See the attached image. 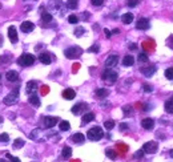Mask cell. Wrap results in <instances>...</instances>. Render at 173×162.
I'll list each match as a JSON object with an SVG mask.
<instances>
[{
  "instance_id": "1",
  "label": "cell",
  "mask_w": 173,
  "mask_h": 162,
  "mask_svg": "<svg viewBox=\"0 0 173 162\" xmlns=\"http://www.w3.org/2000/svg\"><path fill=\"white\" fill-rule=\"evenodd\" d=\"M103 136H104V131H103V129L100 126H93L86 133V137L91 141H99L103 138Z\"/></svg>"
},
{
  "instance_id": "2",
  "label": "cell",
  "mask_w": 173,
  "mask_h": 162,
  "mask_svg": "<svg viewBox=\"0 0 173 162\" xmlns=\"http://www.w3.org/2000/svg\"><path fill=\"white\" fill-rule=\"evenodd\" d=\"M35 63V56L31 53H24L18 59V64L21 66H31Z\"/></svg>"
},
{
  "instance_id": "3",
  "label": "cell",
  "mask_w": 173,
  "mask_h": 162,
  "mask_svg": "<svg viewBox=\"0 0 173 162\" xmlns=\"http://www.w3.org/2000/svg\"><path fill=\"white\" fill-rule=\"evenodd\" d=\"M81 48H79V47H72V48H68L64 50L65 53V57L67 59H76V57H79L81 55Z\"/></svg>"
},
{
  "instance_id": "4",
  "label": "cell",
  "mask_w": 173,
  "mask_h": 162,
  "mask_svg": "<svg viewBox=\"0 0 173 162\" xmlns=\"http://www.w3.org/2000/svg\"><path fill=\"white\" fill-rule=\"evenodd\" d=\"M103 80H106V81H109V83H115L116 80L119 79V76H117V73L115 72V70H112L111 68H108L105 70L104 73H103Z\"/></svg>"
},
{
  "instance_id": "5",
  "label": "cell",
  "mask_w": 173,
  "mask_h": 162,
  "mask_svg": "<svg viewBox=\"0 0 173 162\" xmlns=\"http://www.w3.org/2000/svg\"><path fill=\"white\" fill-rule=\"evenodd\" d=\"M158 149V145L157 142H155V141H149V142L144 144V146H142V150H144V153H148V154H153L156 153Z\"/></svg>"
},
{
  "instance_id": "6",
  "label": "cell",
  "mask_w": 173,
  "mask_h": 162,
  "mask_svg": "<svg viewBox=\"0 0 173 162\" xmlns=\"http://www.w3.org/2000/svg\"><path fill=\"white\" fill-rule=\"evenodd\" d=\"M18 100H19V93H18V90H16V92H11L8 96L4 97V104L9 106V105H13V104L18 102Z\"/></svg>"
},
{
  "instance_id": "7",
  "label": "cell",
  "mask_w": 173,
  "mask_h": 162,
  "mask_svg": "<svg viewBox=\"0 0 173 162\" xmlns=\"http://www.w3.org/2000/svg\"><path fill=\"white\" fill-rule=\"evenodd\" d=\"M8 37H9V40H11L13 44L18 43L19 37H18V31H16V27L11 25V27L8 28Z\"/></svg>"
},
{
  "instance_id": "8",
  "label": "cell",
  "mask_w": 173,
  "mask_h": 162,
  "mask_svg": "<svg viewBox=\"0 0 173 162\" xmlns=\"http://www.w3.org/2000/svg\"><path fill=\"white\" fill-rule=\"evenodd\" d=\"M33 28H35V24L31 21H23L21 25H20V29H21L24 33H29L33 31Z\"/></svg>"
},
{
  "instance_id": "9",
  "label": "cell",
  "mask_w": 173,
  "mask_h": 162,
  "mask_svg": "<svg viewBox=\"0 0 173 162\" xmlns=\"http://www.w3.org/2000/svg\"><path fill=\"white\" fill-rule=\"evenodd\" d=\"M117 61H119V57L116 55H111L105 60V66L106 68H112V66H115L117 64Z\"/></svg>"
},
{
  "instance_id": "10",
  "label": "cell",
  "mask_w": 173,
  "mask_h": 162,
  "mask_svg": "<svg viewBox=\"0 0 173 162\" xmlns=\"http://www.w3.org/2000/svg\"><path fill=\"white\" fill-rule=\"evenodd\" d=\"M141 70V73L144 76H146V77H151L153 73L156 72V66L155 65H149V66H144V68H141L140 69Z\"/></svg>"
},
{
  "instance_id": "11",
  "label": "cell",
  "mask_w": 173,
  "mask_h": 162,
  "mask_svg": "<svg viewBox=\"0 0 173 162\" xmlns=\"http://www.w3.org/2000/svg\"><path fill=\"white\" fill-rule=\"evenodd\" d=\"M141 126L146 130H152L153 126H155V121H153L152 118H144L141 121Z\"/></svg>"
},
{
  "instance_id": "12",
  "label": "cell",
  "mask_w": 173,
  "mask_h": 162,
  "mask_svg": "<svg viewBox=\"0 0 173 162\" xmlns=\"http://www.w3.org/2000/svg\"><path fill=\"white\" fill-rule=\"evenodd\" d=\"M136 28L137 29H148L149 28V20L148 19H140L137 23H136Z\"/></svg>"
},
{
  "instance_id": "13",
  "label": "cell",
  "mask_w": 173,
  "mask_h": 162,
  "mask_svg": "<svg viewBox=\"0 0 173 162\" xmlns=\"http://www.w3.org/2000/svg\"><path fill=\"white\" fill-rule=\"evenodd\" d=\"M57 124V118L56 117H45L44 118V125H45V128H53L55 125Z\"/></svg>"
},
{
  "instance_id": "14",
  "label": "cell",
  "mask_w": 173,
  "mask_h": 162,
  "mask_svg": "<svg viewBox=\"0 0 173 162\" xmlns=\"http://www.w3.org/2000/svg\"><path fill=\"white\" fill-rule=\"evenodd\" d=\"M36 89H38V84H36V81H29V83L27 84L25 90H27V93L28 94H33L36 92Z\"/></svg>"
},
{
  "instance_id": "15",
  "label": "cell",
  "mask_w": 173,
  "mask_h": 162,
  "mask_svg": "<svg viewBox=\"0 0 173 162\" xmlns=\"http://www.w3.org/2000/svg\"><path fill=\"white\" fill-rule=\"evenodd\" d=\"M63 97H64L65 100H73L76 97V92L71 88H68V89H65L64 92H63Z\"/></svg>"
},
{
  "instance_id": "16",
  "label": "cell",
  "mask_w": 173,
  "mask_h": 162,
  "mask_svg": "<svg viewBox=\"0 0 173 162\" xmlns=\"http://www.w3.org/2000/svg\"><path fill=\"white\" fill-rule=\"evenodd\" d=\"M39 60L41 61L43 64H51V55L49 53H47V52H43V53H40L39 55Z\"/></svg>"
},
{
  "instance_id": "17",
  "label": "cell",
  "mask_w": 173,
  "mask_h": 162,
  "mask_svg": "<svg viewBox=\"0 0 173 162\" xmlns=\"http://www.w3.org/2000/svg\"><path fill=\"white\" fill-rule=\"evenodd\" d=\"M28 101H29V104L31 105H33V106H40V99L38 96H36V93H33V94H29V99H28Z\"/></svg>"
},
{
  "instance_id": "18",
  "label": "cell",
  "mask_w": 173,
  "mask_h": 162,
  "mask_svg": "<svg viewBox=\"0 0 173 162\" xmlns=\"http://www.w3.org/2000/svg\"><path fill=\"white\" fill-rule=\"evenodd\" d=\"M72 138V141L75 144H83L85 141V137H84V134H81V133H76V134H73V136L71 137Z\"/></svg>"
},
{
  "instance_id": "19",
  "label": "cell",
  "mask_w": 173,
  "mask_h": 162,
  "mask_svg": "<svg viewBox=\"0 0 173 162\" xmlns=\"http://www.w3.org/2000/svg\"><path fill=\"white\" fill-rule=\"evenodd\" d=\"M5 77H7V80L8 81H16L19 79V73L16 72V70H9V72H7V75H5Z\"/></svg>"
},
{
  "instance_id": "20",
  "label": "cell",
  "mask_w": 173,
  "mask_h": 162,
  "mask_svg": "<svg viewBox=\"0 0 173 162\" xmlns=\"http://www.w3.org/2000/svg\"><path fill=\"white\" fill-rule=\"evenodd\" d=\"M83 109H86V104H76L75 106H72V113L73 114H79V113H81V110Z\"/></svg>"
},
{
  "instance_id": "21",
  "label": "cell",
  "mask_w": 173,
  "mask_h": 162,
  "mask_svg": "<svg viewBox=\"0 0 173 162\" xmlns=\"http://www.w3.org/2000/svg\"><path fill=\"white\" fill-rule=\"evenodd\" d=\"M133 64H135V59H133V56H131V55H126L124 59H122V65L124 66H132Z\"/></svg>"
},
{
  "instance_id": "22",
  "label": "cell",
  "mask_w": 173,
  "mask_h": 162,
  "mask_svg": "<svg viewBox=\"0 0 173 162\" xmlns=\"http://www.w3.org/2000/svg\"><path fill=\"white\" fill-rule=\"evenodd\" d=\"M121 20H122V23H124V24H131V23L133 21V15H132L131 12L124 13V15L121 16Z\"/></svg>"
},
{
  "instance_id": "23",
  "label": "cell",
  "mask_w": 173,
  "mask_h": 162,
  "mask_svg": "<svg viewBox=\"0 0 173 162\" xmlns=\"http://www.w3.org/2000/svg\"><path fill=\"white\" fill-rule=\"evenodd\" d=\"M108 94H109V90L108 89H104V88L96 90V97H99V99H105Z\"/></svg>"
},
{
  "instance_id": "24",
  "label": "cell",
  "mask_w": 173,
  "mask_h": 162,
  "mask_svg": "<svg viewBox=\"0 0 173 162\" xmlns=\"http://www.w3.org/2000/svg\"><path fill=\"white\" fill-rule=\"evenodd\" d=\"M95 120V113H92V112H89V113H85L84 116H83V122L84 124H88V122H91V121Z\"/></svg>"
},
{
  "instance_id": "25",
  "label": "cell",
  "mask_w": 173,
  "mask_h": 162,
  "mask_svg": "<svg viewBox=\"0 0 173 162\" xmlns=\"http://www.w3.org/2000/svg\"><path fill=\"white\" fill-rule=\"evenodd\" d=\"M61 156H63V158H65V160H68V158L72 156V149H71V147H69V146H65L64 149H63Z\"/></svg>"
},
{
  "instance_id": "26",
  "label": "cell",
  "mask_w": 173,
  "mask_h": 162,
  "mask_svg": "<svg viewBox=\"0 0 173 162\" xmlns=\"http://www.w3.org/2000/svg\"><path fill=\"white\" fill-rule=\"evenodd\" d=\"M23 146H24V140L23 138H16L15 142H13V149H20Z\"/></svg>"
},
{
  "instance_id": "27",
  "label": "cell",
  "mask_w": 173,
  "mask_h": 162,
  "mask_svg": "<svg viewBox=\"0 0 173 162\" xmlns=\"http://www.w3.org/2000/svg\"><path fill=\"white\" fill-rule=\"evenodd\" d=\"M59 128H60V130L67 131V130H69V128H71V124H69L68 121H61L59 125Z\"/></svg>"
},
{
  "instance_id": "28",
  "label": "cell",
  "mask_w": 173,
  "mask_h": 162,
  "mask_svg": "<svg viewBox=\"0 0 173 162\" xmlns=\"http://www.w3.org/2000/svg\"><path fill=\"white\" fill-rule=\"evenodd\" d=\"M41 20H43L44 23L52 21V15H51V13H48V12H43V13H41Z\"/></svg>"
},
{
  "instance_id": "29",
  "label": "cell",
  "mask_w": 173,
  "mask_h": 162,
  "mask_svg": "<svg viewBox=\"0 0 173 162\" xmlns=\"http://www.w3.org/2000/svg\"><path fill=\"white\" fill-rule=\"evenodd\" d=\"M104 128H105V129H108V130H112L113 128H115V121H112V120L105 121V122H104Z\"/></svg>"
},
{
  "instance_id": "30",
  "label": "cell",
  "mask_w": 173,
  "mask_h": 162,
  "mask_svg": "<svg viewBox=\"0 0 173 162\" xmlns=\"http://www.w3.org/2000/svg\"><path fill=\"white\" fill-rule=\"evenodd\" d=\"M105 154H106V157H109L111 160H115L116 156H117V154H116V151L113 150V149H106L105 150Z\"/></svg>"
},
{
  "instance_id": "31",
  "label": "cell",
  "mask_w": 173,
  "mask_h": 162,
  "mask_svg": "<svg viewBox=\"0 0 173 162\" xmlns=\"http://www.w3.org/2000/svg\"><path fill=\"white\" fill-rule=\"evenodd\" d=\"M137 60H139L140 63H148V60H149V59H148V56H146V53L142 52V53H139Z\"/></svg>"
},
{
  "instance_id": "32",
  "label": "cell",
  "mask_w": 173,
  "mask_h": 162,
  "mask_svg": "<svg viewBox=\"0 0 173 162\" xmlns=\"http://www.w3.org/2000/svg\"><path fill=\"white\" fill-rule=\"evenodd\" d=\"M67 5H68V8H71V9H76L77 8V0H68V2H67Z\"/></svg>"
},
{
  "instance_id": "33",
  "label": "cell",
  "mask_w": 173,
  "mask_h": 162,
  "mask_svg": "<svg viewBox=\"0 0 173 162\" xmlns=\"http://www.w3.org/2000/svg\"><path fill=\"white\" fill-rule=\"evenodd\" d=\"M165 110L168 113H173V104L171 102V101H166L165 102Z\"/></svg>"
},
{
  "instance_id": "34",
  "label": "cell",
  "mask_w": 173,
  "mask_h": 162,
  "mask_svg": "<svg viewBox=\"0 0 173 162\" xmlns=\"http://www.w3.org/2000/svg\"><path fill=\"white\" fill-rule=\"evenodd\" d=\"M165 77L168 80H173V68H168L165 70Z\"/></svg>"
},
{
  "instance_id": "35",
  "label": "cell",
  "mask_w": 173,
  "mask_h": 162,
  "mask_svg": "<svg viewBox=\"0 0 173 162\" xmlns=\"http://www.w3.org/2000/svg\"><path fill=\"white\" fill-rule=\"evenodd\" d=\"M68 21L71 23V24H76V23L79 21V18H77L76 15H71V16L68 18Z\"/></svg>"
},
{
  "instance_id": "36",
  "label": "cell",
  "mask_w": 173,
  "mask_h": 162,
  "mask_svg": "<svg viewBox=\"0 0 173 162\" xmlns=\"http://www.w3.org/2000/svg\"><path fill=\"white\" fill-rule=\"evenodd\" d=\"M9 141V136L7 133H3L0 134V142H8Z\"/></svg>"
},
{
  "instance_id": "37",
  "label": "cell",
  "mask_w": 173,
  "mask_h": 162,
  "mask_svg": "<svg viewBox=\"0 0 173 162\" xmlns=\"http://www.w3.org/2000/svg\"><path fill=\"white\" fill-rule=\"evenodd\" d=\"M5 156H7V158H9V162H20V160H19L18 157H12L9 153H7Z\"/></svg>"
},
{
  "instance_id": "38",
  "label": "cell",
  "mask_w": 173,
  "mask_h": 162,
  "mask_svg": "<svg viewBox=\"0 0 173 162\" xmlns=\"http://www.w3.org/2000/svg\"><path fill=\"white\" fill-rule=\"evenodd\" d=\"M142 157H144V150L142 149L135 153V158H137V160H140V158H142Z\"/></svg>"
},
{
  "instance_id": "39",
  "label": "cell",
  "mask_w": 173,
  "mask_h": 162,
  "mask_svg": "<svg viewBox=\"0 0 173 162\" xmlns=\"http://www.w3.org/2000/svg\"><path fill=\"white\" fill-rule=\"evenodd\" d=\"M91 3L95 7H100V5H103V3H104V0H91Z\"/></svg>"
},
{
  "instance_id": "40",
  "label": "cell",
  "mask_w": 173,
  "mask_h": 162,
  "mask_svg": "<svg viewBox=\"0 0 173 162\" xmlns=\"http://www.w3.org/2000/svg\"><path fill=\"white\" fill-rule=\"evenodd\" d=\"M122 110H124V113L126 114V116H128V114L132 112V106H131V105H125L124 108H122Z\"/></svg>"
},
{
  "instance_id": "41",
  "label": "cell",
  "mask_w": 173,
  "mask_h": 162,
  "mask_svg": "<svg viewBox=\"0 0 173 162\" xmlns=\"http://www.w3.org/2000/svg\"><path fill=\"white\" fill-rule=\"evenodd\" d=\"M126 4H128V7H136L139 4V0H128Z\"/></svg>"
},
{
  "instance_id": "42",
  "label": "cell",
  "mask_w": 173,
  "mask_h": 162,
  "mask_svg": "<svg viewBox=\"0 0 173 162\" xmlns=\"http://www.w3.org/2000/svg\"><path fill=\"white\" fill-rule=\"evenodd\" d=\"M88 50H89V52H93V53H97L99 52V45H97V44H95V45H92Z\"/></svg>"
},
{
  "instance_id": "43",
  "label": "cell",
  "mask_w": 173,
  "mask_h": 162,
  "mask_svg": "<svg viewBox=\"0 0 173 162\" xmlns=\"http://www.w3.org/2000/svg\"><path fill=\"white\" fill-rule=\"evenodd\" d=\"M83 33H84V28H77V29L75 31V35L77 36V37H79V36H81Z\"/></svg>"
},
{
  "instance_id": "44",
  "label": "cell",
  "mask_w": 173,
  "mask_h": 162,
  "mask_svg": "<svg viewBox=\"0 0 173 162\" xmlns=\"http://www.w3.org/2000/svg\"><path fill=\"white\" fill-rule=\"evenodd\" d=\"M142 89H144L145 92H152V86L149 85V84H144V85H142Z\"/></svg>"
},
{
  "instance_id": "45",
  "label": "cell",
  "mask_w": 173,
  "mask_h": 162,
  "mask_svg": "<svg viewBox=\"0 0 173 162\" xmlns=\"http://www.w3.org/2000/svg\"><path fill=\"white\" fill-rule=\"evenodd\" d=\"M128 129V125L126 124H120V130H126Z\"/></svg>"
},
{
  "instance_id": "46",
  "label": "cell",
  "mask_w": 173,
  "mask_h": 162,
  "mask_svg": "<svg viewBox=\"0 0 173 162\" xmlns=\"http://www.w3.org/2000/svg\"><path fill=\"white\" fill-rule=\"evenodd\" d=\"M104 32H105V36H106V37H111V31H109V29H104Z\"/></svg>"
},
{
  "instance_id": "47",
  "label": "cell",
  "mask_w": 173,
  "mask_h": 162,
  "mask_svg": "<svg viewBox=\"0 0 173 162\" xmlns=\"http://www.w3.org/2000/svg\"><path fill=\"white\" fill-rule=\"evenodd\" d=\"M129 49H136V45L135 44H131V45H129Z\"/></svg>"
},
{
  "instance_id": "48",
  "label": "cell",
  "mask_w": 173,
  "mask_h": 162,
  "mask_svg": "<svg viewBox=\"0 0 173 162\" xmlns=\"http://www.w3.org/2000/svg\"><path fill=\"white\" fill-rule=\"evenodd\" d=\"M169 154H171V157L173 158V150H171V151H169Z\"/></svg>"
},
{
  "instance_id": "49",
  "label": "cell",
  "mask_w": 173,
  "mask_h": 162,
  "mask_svg": "<svg viewBox=\"0 0 173 162\" xmlns=\"http://www.w3.org/2000/svg\"><path fill=\"white\" fill-rule=\"evenodd\" d=\"M169 101H171V102L173 104V97H172V99H171V100H169Z\"/></svg>"
},
{
  "instance_id": "50",
  "label": "cell",
  "mask_w": 173,
  "mask_h": 162,
  "mask_svg": "<svg viewBox=\"0 0 173 162\" xmlns=\"http://www.w3.org/2000/svg\"><path fill=\"white\" fill-rule=\"evenodd\" d=\"M2 121H3V118H2V117H0V124H2Z\"/></svg>"
},
{
  "instance_id": "51",
  "label": "cell",
  "mask_w": 173,
  "mask_h": 162,
  "mask_svg": "<svg viewBox=\"0 0 173 162\" xmlns=\"http://www.w3.org/2000/svg\"><path fill=\"white\" fill-rule=\"evenodd\" d=\"M0 8H2V4H0Z\"/></svg>"
},
{
  "instance_id": "52",
  "label": "cell",
  "mask_w": 173,
  "mask_h": 162,
  "mask_svg": "<svg viewBox=\"0 0 173 162\" xmlns=\"http://www.w3.org/2000/svg\"><path fill=\"white\" fill-rule=\"evenodd\" d=\"M0 79H2V75H0Z\"/></svg>"
}]
</instances>
